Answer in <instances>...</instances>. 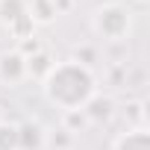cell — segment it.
I'll list each match as a JSON object with an SVG mask.
<instances>
[{
	"label": "cell",
	"instance_id": "obj_1",
	"mask_svg": "<svg viewBox=\"0 0 150 150\" xmlns=\"http://www.w3.org/2000/svg\"><path fill=\"white\" fill-rule=\"evenodd\" d=\"M41 91L56 109L77 112L88 103L91 94H97V77H94L91 68L80 65L77 59L53 62V68L41 80Z\"/></svg>",
	"mask_w": 150,
	"mask_h": 150
},
{
	"label": "cell",
	"instance_id": "obj_2",
	"mask_svg": "<svg viewBox=\"0 0 150 150\" xmlns=\"http://www.w3.org/2000/svg\"><path fill=\"white\" fill-rule=\"evenodd\" d=\"M132 27V15L121 3H103L91 12V33L103 41H124Z\"/></svg>",
	"mask_w": 150,
	"mask_h": 150
},
{
	"label": "cell",
	"instance_id": "obj_3",
	"mask_svg": "<svg viewBox=\"0 0 150 150\" xmlns=\"http://www.w3.org/2000/svg\"><path fill=\"white\" fill-rule=\"evenodd\" d=\"M0 24H3L15 41L33 38V15H30V0H0Z\"/></svg>",
	"mask_w": 150,
	"mask_h": 150
},
{
	"label": "cell",
	"instance_id": "obj_4",
	"mask_svg": "<svg viewBox=\"0 0 150 150\" xmlns=\"http://www.w3.org/2000/svg\"><path fill=\"white\" fill-rule=\"evenodd\" d=\"M27 80V59L12 47V50H3L0 53V83L15 88Z\"/></svg>",
	"mask_w": 150,
	"mask_h": 150
},
{
	"label": "cell",
	"instance_id": "obj_5",
	"mask_svg": "<svg viewBox=\"0 0 150 150\" xmlns=\"http://www.w3.org/2000/svg\"><path fill=\"white\" fill-rule=\"evenodd\" d=\"M80 112L86 115L88 124H106V121L115 115V100H112L109 94H100V91H97V94L88 97V103H86Z\"/></svg>",
	"mask_w": 150,
	"mask_h": 150
},
{
	"label": "cell",
	"instance_id": "obj_6",
	"mask_svg": "<svg viewBox=\"0 0 150 150\" xmlns=\"http://www.w3.org/2000/svg\"><path fill=\"white\" fill-rule=\"evenodd\" d=\"M44 144H47V132L38 124L33 121L18 124V150H44Z\"/></svg>",
	"mask_w": 150,
	"mask_h": 150
},
{
	"label": "cell",
	"instance_id": "obj_7",
	"mask_svg": "<svg viewBox=\"0 0 150 150\" xmlns=\"http://www.w3.org/2000/svg\"><path fill=\"white\" fill-rule=\"evenodd\" d=\"M112 150H150V132L144 127H129L115 138Z\"/></svg>",
	"mask_w": 150,
	"mask_h": 150
},
{
	"label": "cell",
	"instance_id": "obj_8",
	"mask_svg": "<svg viewBox=\"0 0 150 150\" xmlns=\"http://www.w3.org/2000/svg\"><path fill=\"white\" fill-rule=\"evenodd\" d=\"M53 68V59L44 53V50H38V53H33L30 59H27V80H44V74Z\"/></svg>",
	"mask_w": 150,
	"mask_h": 150
},
{
	"label": "cell",
	"instance_id": "obj_9",
	"mask_svg": "<svg viewBox=\"0 0 150 150\" xmlns=\"http://www.w3.org/2000/svg\"><path fill=\"white\" fill-rule=\"evenodd\" d=\"M33 24H50L56 15V0H30Z\"/></svg>",
	"mask_w": 150,
	"mask_h": 150
},
{
	"label": "cell",
	"instance_id": "obj_10",
	"mask_svg": "<svg viewBox=\"0 0 150 150\" xmlns=\"http://www.w3.org/2000/svg\"><path fill=\"white\" fill-rule=\"evenodd\" d=\"M0 150H18V124L0 121Z\"/></svg>",
	"mask_w": 150,
	"mask_h": 150
},
{
	"label": "cell",
	"instance_id": "obj_11",
	"mask_svg": "<svg viewBox=\"0 0 150 150\" xmlns=\"http://www.w3.org/2000/svg\"><path fill=\"white\" fill-rule=\"evenodd\" d=\"M0 121H6V118H3V109H0Z\"/></svg>",
	"mask_w": 150,
	"mask_h": 150
},
{
	"label": "cell",
	"instance_id": "obj_12",
	"mask_svg": "<svg viewBox=\"0 0 150 150\" xmlns=\"http://www.w3.org/2000/svg\"><path fill=\"white\" fill-rule=\"evenodd\" d=\"M80 3H83V0H80Z\"/></svg>",
	"mask_w": 150,
	"mask_h": 150
}]
</instances>
